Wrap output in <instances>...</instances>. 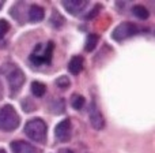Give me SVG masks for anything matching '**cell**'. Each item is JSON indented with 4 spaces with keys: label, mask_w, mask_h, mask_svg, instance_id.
<instances>
[{
    "label": "cell",
    "mask_w": 155,
    "mask_h": 153,
    "mask_svg": "<svg viewBox=\"0 0 155 153\" xmlns=\"http://www.w3.org/2000/svg\"><path fill=\"white\" fill-rule=\"evenodd\" d=\"M0 73H3L7 77L8 85H10V89H11V96H15V94L21 90L22 85L25 83L23 71L14 64H7L5 67H3L2 70H0Z\"/></svg>",
    "instance_id": "obj_1"
},
{
    "label": "cell",
    "mask_w": 155,
    "mask_h": 153,
    "mask_svg": "<svg viewBox=\"0 0 155 153\" xmlns=\"http://www.w3.org/2000/svg\"><path fill=\"white\" fill-rule=\"evenodd\" d=\"M46 123L40 118L30 119L25 124V134L35 142H44L46 140Z\"/></svg>",
    "instance_id": "obj_2"
},
{
    "label": "cell",
    "mask_w": 155,
    "mask_h": 153,
    "mask_svg": "<svg viewBox=\"0 0 155 153\" xmlns=\"http://www.w3.org/2000/svg\"><path fill=\"white\" fill-rule=\"evenodd\" d=\"M19 115L12 105L7 104L0 110V130L3 131H12L19 126Z\"/></svg>",
    "instance_id": "obj_3"
},
{
    "label": "cell",
    "mask_w": 155,
    "mask_h": 153,
    "mask_svg": "<svg viewBox=\"0 0 155 153\" xmlns=\"http://www.w3.org/2000/svg\"><path fill=\"white\" fill-rule=\"evenodd\" d=\"M53 43L49 41L48 44H37L34 51L30 55V62L33 64H49L53 54Z\"/></svg>",
    "instance_id": "obj_4"
},
{
    "label": "cell",
    "mask_w": 155,
    "mask_h": 153,
    "mask_svg": "<svg viewBox=\"0 0 155 153\" xmlns=\"http://www.w3.org/2000/svg\"><path fill=\"white\" fill-rule=\"evenodd\" d=\"M136 33H137L136 25L131 23V22H123V23H120L118 26L114 27V30L112 32V37L116 41H123L135 36Z\"/></svg>",
    "instance_id": "obj_5"
},
{
    "label": "cell",
    "mask_w": 155,
    "mask_h": 153,
    "mask_svg": "<svg viewBox=\"0 0 155 153\" xmlns=\"http://www.w3.org/2000/svg\"><path fill=\"white\" fill-rule=\"evenodd\" d=\"M88 119H90V124L95 130H102L105 127L104 115L101 113V111L97 107L95 103H91L90 104V108H88Z\"/></svg>",
    "instance_id": "obj_6"
},
{
    "label": "cell",
    "mask_w": 155,
    "mask_h": 153,
    "mask_svg": "<svg viewBox=\"0 0 155 153\" xmlns=\"http://www.w3.org/2000/svg\"><path fill=\"white\" fill-rule=\"evenodd\" d=\"M63 7L72 15H79L88 7L87 0H63Z\"/></svg>",
    "instance_id": "obj_7"
},
{
    "label": "cell",
    "mask_w": 155,
    "mask_h": 153,
    "mask_svg": "<svg viewBox=\"0 0 155 153\" xmlns=\"http://www.w3.org/2000/svg\"><path fill=\"white\" fill-rule=\"evenodd\" d=\"M54 135L59 141L65 142L71 138V120L70 119H64L61 120L54 129Z\"/></svg>",
    "instance_id": "obj_8"
},
{
    "label": "cell",
    "mask_w": 155,
    "mask_h": 153,
    "mask_svg": "<svg viewBox=\"0 0 155 153\" xmlns=\"http://www.w3.org/2000/svg\"><path fill=\"white\" fill-rule=\"evenodd\" d=\"M11 149L14 153H40V149L25 141H14L11 144Z\"/></svg>",
    "instance_id": "obj_9"
},
{
    "label": "cell",
    "mask_w": 155,
    "mask_h": 153,
    "mask_svg": "<svg viewBox=\"0 0 155 153\" xmlns=\"http://www.w3.org/2000/svg\"><path fill=\"white\" fill-rule=\"evenodd\" d=\"M45 16V11L41 5H37V4H33L30 5L29 8V21L31 22H40L44 19Z\"/></svg>",
    "instance_id": "obj_10"
},
{
    "label": "cell",
    "mask_w": 155,
    "mask_h": 153,
    "mask_svg": "<svg viewBox=\"0 0 155 153\" xmlns=\"http://www.w3.org/2000/svg\"><path fill=\"white\" fill-rule=\"evenodd\" d=\"M83 64H84V60H83L82 56H74L68 63V70H70L71 74L78 75L83 70Z\"/></svg>",
    "instance_id": "obj_11"
},
{
    "label": "cell",
    "mask_w": 155,
    "mask_h": 153,
    "mask_svg": "<svg viewBox=\"0 0 155 153\" xmlns=\"http://www.w3.org/2000/svg\"><path fill=\"white\" fill-rule=\"evenodd\" d=\"M97 44H98V36H97L95 33H90V34L87 36V38H86L84 51H86V52L94 51V48L97 47Z\"/></svg>",
    "instance_id": "obj_12"
},
{
    "label": "cell",
    "mask_w": 155,
    "mask_h": 153,
    "mask_svg": "<svg viewBox=\"0 0 155 153\" xmlns=\"http://www.w3.org/2000/svg\"><path fill=\"white\" fill-rule=\"evenodd\" d=\"M132 12H134V15L136 16V18H139V19H147L148 15H150L148 10L142 4L134 5V7H132Z\"/></svg>",
    "instance_id": "obj_13"
},
{
    "label": "cell",
    "mask_w": 155,
    "mask_h": 153,
    "mask_svg": "<svg viewBox=\"0 0 155 153\" xmlns=\"http://www.w3.org/2000/svg\"><path fill=\"white\" fill-rule=\"evenodd\" d=\"M31 92L34 96L42 97L46 92V86L42 82H40V81H34V82H31Z\"/></svg>",
    "instance_id": "obj_14"
},
{
    "label": "cell",
    "mask_w": 155,
    "mask_h": 153,
    "mask_svg": "<svg viewBox=\"0 0 155 153\" xmlns=\"http://www.w3.org/2000/svg\"><path fill=\"white\" fill-rule=\"evenodd\" d=\"M71 105L75 110H82L83 105H84V97L80 96V94H74L71 97Z\"/></svg>",
    "instance_id": "obj_15"
},
{
    "label": "cell",
    "mask_w": 155,
    "mask_h": 153,
    "mask_svg": "<svg viewBox=\"0 0 155 153\" xmlns=\"http://www.w3.org/2000/svg\"><path fill=\"white\" fill-rule=\"evenodd\" d=\"M51 23H52V26H53V27H61L63 23H64V18H63L60 14H57L56 11H54V12L52 14Z\"/></svg>",
    "instance_id": "obj_16"
},
{
    "label": "cell",
    "mask_w": 155,
    "mask_h": 153,
    "mask_svg": "<svg viewBox=\"0 0 155 153\" xmlns=\"http://www.w3.org/2000/svg\"><path fill=\"white\" fill-rule=\"evenodd\" d=\"M52 111H53V113H63L64 112V101L61 99L56 100L52 105Z\"/></svg>",
    "instance_id": "obj_17"
},
{
    "label": "cell",
    "mask_w": 155,
    "mask_h": 153,
    "mask_svg": "<svg viewBox=\"0 0 155 153\" xmlns=\"http://www.w3.org/2000/svg\"><path fill=\"white\" fill-rule=\"evenodd\" d=\"M10 30V23L5 19H0V38H3Z\"/></svg>",
    "instance_id": "obj_18"
},
{
    "label": "cell",
    "mask_w": 155,
    "mask_h": 153,
    "mask_svg": "<svg viewBox=\"0 0 155 153\" xmlns=\"http://www.w3.org/2000/svg\"><path fill=\"white\" fill-rule=\"evenodd\" d=\"M56 85L59 86V88H61V89H67L68 86L71 85V82H70V79H68L67 77H60V78H57Z\"/></svg>",
    "instance_id": "obj_19"
},
{
    "label": "cell",
    "mask_w": 155,
    "mask_h": 153,
    "mask_svg": "<svg viewBox=\"0 0 155 153\" xmlns=\"http://www.w3.org/2000/svg\"><path fill=\"white\" fill-rule=\"evenodd\" d=\"M99 8H101V7H99V5H95V7H94V10L91 11V14H88V15L86 16V18H87V19H90V18H93V16H95L97 14H98V12H97V11H99Z\"/></svg>",
    "instance_id": "obj_20"
},
{
    "label": "cell",
    "mask_w": 155,
    "mask_h": 153,
    "mask_svg": "<svg viewBox=\"0 0 155 153\" xmlns=\"http://www.w3.org/2000/svg\"><path fill=\"white\" fill-rule=\"evenodd\" d=\"M60 153H74V152L70 151V149H61V151H60Z\"/></svg>",
    "instance_id": "obj_21"
},
{
    "label": "cell",
    "mask_w": 155,
    "mask_h": 153,
    "mask_svg": "<svg viewBox=\"0 0 155 153\" xmlns=\"http://www.w3.org/2000/svg\"><path fill=\"white\" fill-rule=\"evenodd\" d=\"M2 97H3V83L0 82V100H2Z\"/></svg>",
    "instance_id": "obj_22"
},
{
    "label": "cell",
    "mask_w": 155,
    "mask_h": 153,
    "mask_svg": "<svg viewBox=\"0 0 155 153\" xmlns=\"http://www.w3.org/2000/svg\"><path fill=\"white\" fill-rule=\"evenodd\" d=\"M3 4H4V2H3V0H0V8L3 7Z\"/></svg>",
    "instance_id": "obj_23"
},
{
    "label": "cell",
    "mask_w": 155,
    "mask_h": 153,
    "mask_svg": "<svg viewBox=\"0 0 155 153\" xmlns=\"http://www.w3.org/2000/svg\"><path fill=\"white\" fill-rule=\"evenodd\" d=\"M0 153H5V151H3V149H0Z\"/></svg>",
    "instance_id": "obj_24"
}]
</instances>
